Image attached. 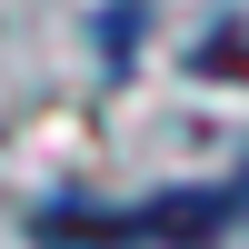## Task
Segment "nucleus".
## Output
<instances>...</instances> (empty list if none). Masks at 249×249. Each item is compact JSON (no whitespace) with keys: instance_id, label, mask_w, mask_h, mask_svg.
Segmentation results:
<instances>
[{"instance_id":"2","label":"nucleus","mask_w":249,"mask_h":249,"mask_svg":"<svg viewBox=\"0 0 249 249\" xmlns=\"http://www.w3.org/2000/svg\"><path fill=\"white\" fill-rule=\"evenodd\" d=\"M230 190H239V219H249V170H239V179H230Z\"/></svg>"},{"instance_id":"1","label":"nucleus","mask_w":249,"mask_h":249,"mask_svg":"<svg viewBox=\"0 0 249 249\" xmlns=\"http://www.w3.org/2000/svg\"><path fill=\"white\" fill-rule=\"evenodd\" d=\"M140 219H150V239H219L239 219V190H160Z\"/></svg>"}]
</instances>
